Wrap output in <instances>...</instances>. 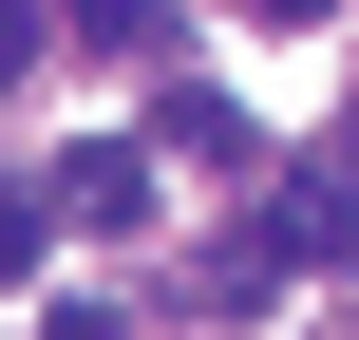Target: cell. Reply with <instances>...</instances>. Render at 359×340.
I'll list each match as a JSON object with an SVG mask.
<instances>
[{
	"mask_svg": "<svg viewBox=\"0 0 359 340\" xmlns=\"http://www.w3.org/2000/svg\"><path fill=\"white\" fill-rule=\"evenodd\" d=\"M38 227H57V208H38V189H0V265H38Z\"/></svg>",
	"mask_w": 359,
	"mask_h": 340,
	"instance_id": "obj_4",
	"label": "cell"
},
{
	"mask_svg": "<svg viewBox=\"0 0 359 340\" xmlns=\"http://www.w3.org/2000/svg\"><path fill=\"white\" fill-rule=\"evenodd\" d=\"M341 170H359V114H341Z\"/></svg>",
	"mask_w": 359,
	"mask_h": 340,
	"instance_id": "obj_7",
	"label": "cell"
},
{
	"mask_svg": "<svg viewBox=\"0 0 359 340\" xmlns=\"http://www.w3.org/2000/svg\"><path fill=\"white\" fill-rule=\"evenodd\" d=\"M170 170H227V189H246V170H265V114H246V95H170Z\"/></svg>",
	"mask_w": 359,
	"mask_h": 340,
	"instance_id": "obj_1",
	"label": "cell"
},
{
	"mask_svg": "<svg viewBox=\"0 0 359 340\" xmlns=\"http://www.w3.org/2000/svg\"><path fill=\"white\" fill-rule=\"evenodd\" d=\"M246 19H341V0H246Z\"/></svg>",
	"mask_w": 359,
	"mask_h": 340,
	"instance_id": "obj_6",
	"label": "cell"
},
{
	"mask_svg": "<svg viewBox=\"0 0 359 340\" xmlns=\"http://www.w3.org/2000/svg\"><path fill=\"white\" fill-rule=\"evenodd\" d=\"M38 208H76V227H133V208H151V151H76Z\"/></svg>",
	"mask_w": 359,
	"mask_h": 340,
	"instance_id": "obj_2",
	"label": "cell"
},
{
	"mask_svg": "<svg viewBox=\"0 0 359 340\" xmlns=\"http://www.w3.org/2000/svg\"><path fill=\"white\" fill-rule=\"evenodd\" d=\"M57 19H76L95 57H151V0H57Z\"/></svg>",
	"mask_w": 359,
	"mask_h": 340,
	"instance_id": "obj_3",
	"label": "cell"
},
{
	"mask_svg": "<svg viewBox=\"0 0 359 340\" xmlns=\"http://www.w3.org/2000/svg\"><path fill=\"white\" fill-rule=\"evenodd\" d=\"M19 76H38V0H0V95H19Z\"/></svg>",
	"mask_w": 359,
	"mask_h": 340,
	"instance_id": "obj_5",
	"label": "cell"
}]
</instances>
